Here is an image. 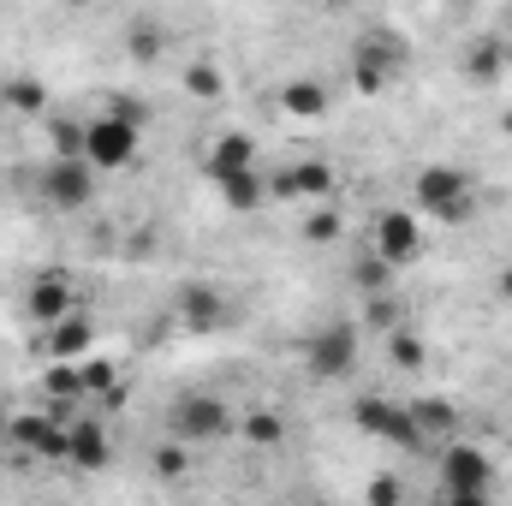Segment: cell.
<instances>
[{
  "label": "cell",
  "instance_id": "1",
  "mask_svg": "<svg viewBox=\"0 0 512 506\" xmlns=\"http://www.w3.org/2000/svg\"><path fill=\"white\" fill-rule=\"evenodd\" d=\"M90 155H96V167H120L131 155V126L126 120H102L90 131Z\"/></svg>",
  "mask_w": 512,
  "mask_h": 506
},
{
  "label": "cell",
  "instance_id": "2",
  "mask_svg": "<svg viewBox=\"0 0 512 506\" xmlns=\"http://www.w3.org/2000/svg\"><path fill=\"white\" fill-rule=\"evenodd\" d=\"M382 245H387V256H411V245H417V227L393 215V221L382 227Z\"/></svg>",
  "mask_w": 512,
  "mask_h": 506
}]
</instances>
